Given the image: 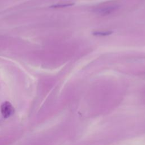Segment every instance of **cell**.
Instances as JSON below:
<instances>
[{
  "label": "cell",
  "mask_w": 145,
  "mask_h": 145,
  "mask_svg": "<svg viewBox=\"0 0 145 145\" xmlns=\"http://www.w3.org/2000/svg\"><path fill=\"white\" fill-rule=\"evenodd\" d=\"M1 112L3 117L7 118L14 113V108L10 102L5 101L1 106Z\"/></svg>",
  "instance_id": "obj_1"
},
{
  "label": "cell",
  "mask_w": 145,
  "mask_h": 145,
  "mask_svg": "<svg viewBox=\"0 0 145 145\" xmlns=\"http://www.w3.org/2000/svg\"><path fill=\"white\" fill-rule=\"evenodd\" d=\"M116 6H106L102 8H99L96 10V11L101 14L103 15H106L111 13L116 8Z\"/></svg>",
  "instance_id": "obj_2"
},
{
  "label": "cell",
  "mask_w": 145,
  "mask_h": 145,
  "mask_svg": "<svg viewBox=\"0 0 145 145\" xmlns=\"http://www.w3.org/2000/svg\"><path fill=\"white\" fill-rule=\"evenodd\" d=\"M112 33V31H95L92 32V35L95 36H108Z\"/></svg>",
  "instance_id": "obj_3"
}]
</instances>
